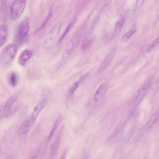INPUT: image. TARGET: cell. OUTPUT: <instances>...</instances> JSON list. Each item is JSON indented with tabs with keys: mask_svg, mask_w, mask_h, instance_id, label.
Returning <instances> with one entry per match:
<instances>
[{
	"mask_svg": "<svg viewBox=\"0 0 159 159\" xmlns=\"http://www.w3.org/2000/svg\"><path fill=\"white\" fill-rule=\"evenodd\" d=\"M79 84V82L78 81L75 82L73 84L69 90L68 93L69 97H70L72 96L75 89L78 87Z\"/></svg>",
	"mask_w": 159,
	"mask_h": 159,
	"instance_id": "ffe728a7",
	"label": "cell"
},
{
	"mask_svg": "<svg viewBox=\"0 0 159 159\" xmlns=\"http://www.w3.org/2000/svg\"><path fill=\"white\" fill-rule=\"evenodd\" d=\"M72 24L70 23L68 24L66 29L63 32V34H61L59 40V43H61L64 38L66 36L67 34L71 27L72 26Z\"/></svg>",
	"mask_w": 159,
	"mask_h": 159,
	"instance_id": "d6986e66",
	"label": "cell"
},
{
	"mask_svg": "<svg viewBox=\"0 0 159 159\" xmlns=\"http://www.w3.org/2000/svg\"><path fill=\"white\" fill-rule=\"evenodd\" d=\"M153 78L152 75L149 77L139 89L134 100V104L135 106L138 105L141 102L149 91Z\"/></svg>",
	"mask_w": 159,
	"mask_h": 159,
	"instance_id": "7a4b0ae2",
	"label": "cell"
},
{
	"mask_svg": "<svg viewBox=\"0 0 159 159\" xmlns=\"http://www.w3.org/2000/svg\"><path fill=\"white\" fill-rule=\"evenodd\" d=\"M159 43V36L152 43L148 49V51H150L153 49Z\"/></svg>",
	"mask_w": 159,
	"mask_h": 159,
	"instance_id": "7402d4cb",
	"label": "cell"
},
{
	"mask_svg": "<svg viewBox=\"0 0 159 159\" xmlns=\"http://www.w3.org/2000/svg\"><path fill=\"white\" fill-rule=\"evenodd\" d=\"M60 132H59L58 134L57 135V136L56 137L51 147V154L52 156L54 155L56 153L58 149L60 144Z\"/></svg>",
	"mask_w": 159,
	"mask_h": 159,
	"instance_id": "2e32d148",
	"label": "cell"
},
{
	"mask_svg": "<svg viewBox=\"0 0 159 159\" xmlns=\"http://www.w3.org/2000/svg\"><path fill=\"white\" fill-rule=\"evenodd\" d=\"M8 29L5 25H2L0 27V45L1 47L4 45L6 41L8 36Z\"/></svg>",
	"mask_w": 159,
	"mask_h": 159,
	"instance_id": "7c38bea8",
	"label": "cell"
},
{
	"mask_svg": "<svg viewBox=\"0 0 159 159\" xmlns=\"http://www.w3.org/2000/svg\"><path fill=\"white\" fill-rule=\"evenodd\" d=\"M126 16V11L123 10L121 12L116 24L115 31L117 34L121 31Z\"/></svg>",
	"mask_w": 159,
	"mask_h": 159,
	"instance_id": "8fae6325",
	"label": "cell"
},
{
	"mask_svg": "<svg viewBox=\"0 0 159 159\" xmlns=\"http://www.w3.org/2000/svg\"><path fill=\"white\" fill-rule=\"evenodd\" d=\"M29 29V19L28 17H25L21 22L18 28L17 37L19 40H24L26 37Z\"/></svg>",
	"mask_w": 159,
	"mask_h": 159,
	"instance_id": "8992f818",
	"label": "cell"
},
{
	"mask_svg": "<svg viewBox=\"0 0 159 159\" xmlns=\"http://www.w3.org/2000/svg\"><path fill=\"white\" fill-rule=\"evenodd\" d=\"M33 55V52L29 50L23 51L19 57L18 62L21 66L24 65L31 58Z\"/></svg>",
	"mask_w": 159,
	"mask_h": 159,
	"instance_id": "30bf717a",
	"label": "cell"
},
{
	"mask_svg": "<svg viewBox=\"0 0 159 159\" xmlns=\"http://www.w3.org/2000/svg\"><path fill=\"white\" fill-rule=\"evenodd\" d=\"M7 80L9 85L12 87H15L17 83L18 77L16 73L14 72H10L7 77Z\"/></svg>",
	"mask_w": 159,
	"mask_h": 159,
	"instance_id": "9a60e30c",
	"label": "cell"
},
{
	"mask_svg": "<svg viewBox=\"0 0 159 159\" xmlns=\"http://www.w3.org/2000/svg\"><path fill=\"white\" fill-rule=\"evenodd\" d=\"M61 117L59 116L55 121L48 137V141H50L55 131L61 121Z\"/></svg>",
	"mask_w": 159,
	"mask_h": 159,
	"instance_id": "e0dca14e",
	"label": "cell"
},
{
	"mask_svg": "<svg viewBox=\"0 0 159 159\" xmlns=\"http://www.w3.org/2000/svg\"><path fill=\"white\" fill-rule=\"evenodd\" d=\"M157 83L159 85V78L157 81Z\"/></svg>",
	"mask_w": 159,
	"mask_h": 159,
	"instance_id": "cb8c5ba5",
	"label": "cell"
},
{
	"mask_svg": "<svg viewBox=\"0 0 159 159\" xmlns=\"http://www.w3.org/2000/svg\"><path fill=\"white\" fill-rule=\"evenodd\" d=\"M60 26L58 24L54 25L47 35L43 43L44 47L49 48L53 44L58 35Z\"/></svg>",
	"mask_w": 159,
	"mask_h": 159,
	"instance_id": "277c9868",
	"label": "cell"
},
{
	"mask_svg": "<svg viewBox=\"0 0 159 159\" xmlns=\"http://www.w3.org/2000/svg\"><path fill=\"white\" fill-rule=\"evenodd\" d=\"M19 96L18 93H15L7 101L2 112V116L3 117L8 118L15 112L16 110L14 105L17 100Z\"/></svg>",
	"mask_w": 159,
	"mask_h": 159,
	"instance_id": "5b68a950",
	"label": "cell"
},
{
	"mask_svg": "<svg viewBox=\"0 0 159 159\" xmlns=\"http://www.w3.org/2000/svg\"><path fill=\"white\" fill-rule=\"evenodd\" d=\"M108 89V85L106 83L102 84L97 90L94 99L96 101L101 99L105 95Z\"/></svg>",
	"mask_w": 159,
	"mask_h": 159,
	"instance_id": "9c48e42d",
	"label": "cell"
},
{
	"mask_svg": "<svg viewBox=\"0 0 159 159\" xmlns=\"http://www.w3.org/2000/svg\"><path fill=\"white\" fill-rule=\"evenodd\" d=\"M136 30V24L135 23H134L130 30L122 36L120 40L121 42L124 43L127 42L130 37L135 33Z\"/></svg>",
	"mask_w": 159,
	"mask_h": 159,
	"instance_id": "5bb4252c",
	"label": "cell"
},
{
	"mask_svg": "<svg viewBox=\"0 0 159 159\" xmlns=\"http://www.w3.org/2000/svg\"><path fill=\"white\" fill-rule=\"evenodd\" d=\"M17 51V47L15 44L10 43L6 45L1 53V63L4 65L9 63L14 59Z\"/></svg>",
	"mask_w": 159,
	"mask_h": 159,
	"instance_id": "6da1fadb",
	"label": "cell"
},
{
	"mask_svg": "<svg viewBox=\"0 0 159 159\" xmlns=\"http://www.w3.org/2000/svg\"><path fill=\"white\" fill-rule=\"evenodd\" d=\"M25 0L14 1L12 4L10 11V17L13 20L18 19L23 13L25 8Z\"/></svg>",
	"mask_w": 159,
	"mask_h": 159,
	"instance_id": "3957f363",
	"label": "cell"
},
{
	"mask_svg": "<svg viewBox=\"0 0 159 159\" xmlns=\"http://www.w3.org/2000/svg\"><path fill=\"white\" fill-rule=\"evenodd\" d=\"M52 9L51 8L50 9L48 15L46 17L45 19L44 20L43 23L41 25L37 30H36V32L41 30L43 29L44 26L46 25L50 18H51L52 15Z\"/></svg>",
	"mask_w": 159,
	"mask_h": 159,
	"instance_id": "ac0fdd59",
	"label": "cell"
},
{
	"mask_svg": "<svg viewBox=\"0 0 159 159\" xmlns=\"http://www.w3.org/2000/svg\"><path fill=\"white\" fill-rule=\"evenodd\" d=\"M90 43V41L87 39H85L83 41L81 45V49L82 50H85L89 47Z\"/></svg>",
	"mask_w": 159,
	"mask_h": 159,
	"instance_id": "44dd1931",
	"label": "cell"
},
{
	"mask_svg": "<svg viewBox=\"0 0 159 159\" xmlns=\"http://www.w3.org/2000/svg\"><path fill=\"white\" fill-rule=\"evenodd\" d=\"M74 47V44L72 41H70L67 44L62 54L60 62V65L65 63L71 55Z\"/></svg>",
	"mask_w": 159,
	"mask_h": 159,
	"instance_id": "ba28073f",
	"label": "cell"
},
{
	"mask_svg": "<svg viewBox=\"0 0 159 159\" xmlns=\"http://www.w3.org/2000/svg\"><path fill=\"white\" fill-rule=\"evenodd\" d=\"M159 118V108L156 109L144 126L142 130L144 132L150 129L156 123Z\"/></svg>",
	"mask_w": 159,
	"mask_h": 159,
	"instance_id": "52a82bcc",
	"label": "cell"
},
{
	"mask_svg": "<svg viewBox=\"0 0 159 159\" xmlns=\"http://www.w3.org/2000/svg\"><path fill=\"white\" fill-rule=\"evenodd\" d=\"M66 152H64L62 155L60 159H66Z\"/></svg>",
	"mask_w": 159,
	"mask_h": 159,
	"instance_id": "603a6c76",
	"label": "cell"
},
{
	"mask_svg": "<svg viewBox=\"0 0 159 159\" xmlns=\"http://www.w3.org/2000/svg\"><path fill=\"white\" fill-rule=\"evenodd\" d=\"M113 54L109 53L103 61L101 65L98 70V73H101L109 64L113 58Z\"/></svg>",
	"mask_w": 159,
	"mask_h": 159,
	"instance_id": "4fadbf2b",
	"label": "cell"
}]
</instances>
